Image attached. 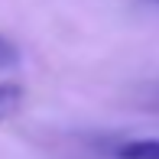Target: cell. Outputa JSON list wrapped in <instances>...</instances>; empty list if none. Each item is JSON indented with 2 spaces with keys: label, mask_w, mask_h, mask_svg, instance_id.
I'll return each mask as SVG.
<instances>
[{
  "label": "cell",
  "mask_w": 159,
  "mask_h": 159,
  "mask_svg": "<svg viewBox=\"0 0 159 159\" xmlns=\"http://www.w3.org/2000/svg\"><path fill=\"white\" fill-rule=\"evenodd\" d=\"M23 101H26L23 84H16V81H0V124L10 120L13 114L23 107Z\"/></svg>",
  "instance_id": "cell-1"
},
{
  "label": "cell",
  "mask_w": 159,
  "mask_h": 159,
  "mask_svg": "<svg viewBox=\"0 0 159 159\" xmlns=\"http://www.w3.org/2000/svg\"><path fill=\"white\" fill-rule=\"evenodd\" d=\"M117 159H159V140H130V143H120Z\"/></svg>",
  "instance_id": "cell-2"
},
{
  "label": "cell",
  "mask_w": 159,
  "mask_h": 159,
  "mask_svg": "<svg viewBox=\"0 0 159 159\" xmlns=\"http://www.w3.org/2000/svg\"><path fill=\"white\" fill-rule=\"evenodd\" d=\"M20 65V49L7 36H0V71H13Z\"/></svg>",
  "instance_id": "cell-3"
}]
</instances>
